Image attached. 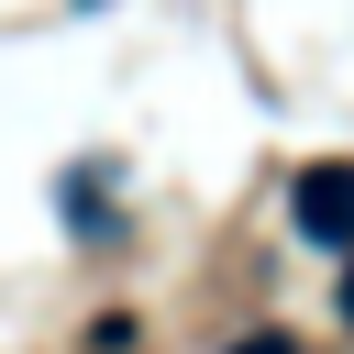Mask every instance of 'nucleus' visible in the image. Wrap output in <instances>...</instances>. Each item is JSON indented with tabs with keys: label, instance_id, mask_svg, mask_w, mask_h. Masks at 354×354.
I'll return each mask as SVG.
<instances>
[{
	"label": "nucleus",
	"instance_id": "nucleus-3",
	"mask_svg": "<svg viewBox=\"0 0 354 354\" xmlns=\"http://www.w3.org/2000/svg\"><path fill=\"white\" fill-rule=\"evenodd\" d=\"M343 321H354V254H343Z\"/></svg>",
	"mask_w": 354,
	"mask_h": 354
},
{
	"label": "nucleus",
	"instance_id": "nucleus-2",
	"mask_svg": "<svg viewBox=\"0 0 354 354\" xmlns=\"http://www.w3.org/2000/svg\"><path fill=\"white\" fill-rule=\"evenodd\" d=\"M221 354H299L288 332H243V343H221Z\"/></svg>",
	"mask_w": 354,
	"mask_h": 354
},
{
	"label": "nucleus",
	"instance_id": "nucleus-1",
	"mask_svg": "<svg viewBox=\"0 0 354 354\" xmlns=\"http://www.w3.org/2000/svg\"><path fill=\"white\" fill-rule=\"evenodd\" d=\"M288 221H299L321 254H354V166H343V155L299 166V188H288Z\"/></svg>",
	"mask_w": 354,
	"mask_h": 354
}]
</instances>
